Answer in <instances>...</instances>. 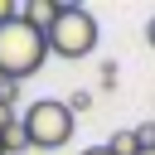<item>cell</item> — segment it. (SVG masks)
<instances>
[{
  "mask_svg": "<svg viewBox=\"0 0 155 155\" xmlns=\"http://www.w3.org/2000/svg\"><path fill=\"white\" fill-rule=\"evenodd\" d=\"M44 58H48V39L34 24H24V19L0 24V78L5 82H19V78L39 73Z\"/></svg>",
  "mask_w": 155,
  "mask_h": 155,
  "instance_id": "cell-1",
  "label": "cell"
},
{
  "mask_svg": "<svg viewBox=\"0 0 155 155\" xmlns=\"http://www.w3.org/2000/svg\"><path fill=\"white\" fill-rule=\"evenodd\" d=\"M19 121H24V131H29V150H63V145L73 140V126H78V116H73L68 102H58V97L29 102Z\"/></svg>",
  "mask_w": 155,
  "mask_h": 155,
  "instance_id": "cell-2",
  "label": "cell"
},
{
  "mask_svg": "<svg viewBox=\"0 0 155 155\" xmlns=\"http://www.w3.org/2000/svg\"><path fill=\"white\" fill-rule=\"evenodd\" d=\"M44 39H48V53H58V58H87L97 48V15L82 5H63V15L53 19V29Z\"/></svg>",
  "mask_w": 155,
  "mask_h": 155,
  "instance_id": "cell-3",
  "label": "cell"
},
{
  "mask_svg": "<svg viewBox=\"0 0 155 155\" xmlns=\"http://www.w3.org/2000/svg\"><path fill=\"white\" fill-rule=\"evenodd\" d=\"M58 15H63V0H24V5H19V19L34 24L39 34H48Z\"/></svg>",
  "mask_w": 155,
  "mask_h": 155,
  "instance_id": "cell-4",
  "label": "cell"
},
{
  "mask_svg": "<svg viewBox=\"0 0 155 155\" xmlns=\"http://www.w3.org/2000/svg\"><path fill=\"white\" fill-rule=\"evenodd\" d=\"M0 145H5V155H15V150H29V131H24V121H19V116L0 126Z\"/></svg>",
  "mask_w": 155,
  "mask_h": 155,
  "instance_id": "cell-5",
  "label": "cell"
},
{
  "mask_svg": "<svg viewBox=\"0 0 155 155\" xmlns=\"http://www.w3.org/2000/svg\"><path fill=\"white\" fill-rule=\"evenodd\" d=\"M107 150H111V155H140V140H136V131H116V136L107 140Z\"/></svg>",
  "mask_w": 155,
  "mask_h": 155,
  "instance_id": "cell-6",
  "label": "cell"
},
{
  "mask_svg": "<svg viewBox=\"0 0 155 155\" xmlns=\"http://www.w3.org/2000/svg\"><path fill=\"white\" fill-rule=\"evenodd\" d=\"M97 78H102V82H97V87H102V92H116V82H121V68H116V63H111V58H107V63H102V73H97Z\"/></svg>",
  "mask_w": 155,
  "mask_h": 155,
  "instance_id": "cell-7",
  "label": "cell"
},
{
  "mask_svg": "<svg viewBox=\"0 0 155 155\" xmlns=\"http://www.w3.org/2000/svg\"><path fill=\"white\" fill-rule=\"evenodd\" d=\"M63 102H68V111H73V116H82V111L92 107V92H87V87H78V92H68Z\"/></svg>",
  "mask_w": 155,
  "mask_h": 155,
  "instance_id": "cell-8",
  "label": "cell"
},
{
  "mask_svg": "<svg viewBox=\"0 0 155 155\" xmlns=\"http://www.w3.org/2000/svg\"><path fill=\"white\" fill-rule=\"evenodd\" d=\"M15 102H19V82H5V78H0V107L15 111Z\"/></svg>",
  "mask_w": 155,
  "mask_h": 155,
  "instance_id": "cell-9",
  "label": "cell"
},
{
  "mask_svg": "<svg viewBox=\"0 0 155 155\" xmlns=\"http://www.w3.org/2000/svg\"><path fill=\"white\" fill-rule=\"evenodd\" d=\"M10 19H19V5L15 0H0V24H10Z\"/></svg>",
  "mask_w": 155,
  "mask_h": 155,
  "instance_id": "cell-10",
  "label": "cell"
},
{
  "mask_svg": "<svg viewBox=\"0 0 155 155\" xmlns=\"http://www.w3.org/2000/svg\"><path fill=\"white\" fill-rule=\"evenodd\" d=\"M145 44L155 48V15H150V24H145Z\"/></svg>",
  "mask_w": 155,
  "mask_h": 155,
  "instance_id": "cell-11",
  "label": "cell"
},
{
  "mask_svg": "<svg viewBox=\"0 0 155 155\" xmlns=\"http://www.w3.org/2000/svg\"><path fill=\"white\" fill-rule=\"evenodd\" d=\"M82 155H111V150H107V145H87Z\"/></svg>",
  "mask_w": 155,
  "mask_h": 155,
  "instance_id": "cell-12",
  "label": "cell"
},
{
  "mask_svg": "<svg viewBox=\"0 0 155 155\" xmlns=\"http://www.w3.org/2000/svg\"><path fill=\"white\" fill-rule=\"evenodd\" d=\"M140 155H155V150H140Z\"/></svg>",
  "mask_w": 155,
  "mask_h": 155,
  "instance_id": "cell-13",
  "label": "cell"
},
{
  "mask_svg": "<svg viewBox=\"0 0 155 155\" xmlns=\"http://www.w3.org/2000/svg\"><path fill=\"white\" fill-rule=\"evenodd\" d=\"M0 155H5V145H0Z\"/></svg>",
  "mask_w": 155,
  "mask_h": 155,
  "instance_id": "cell-14",
  "label": "cell"
}]
</instances>
